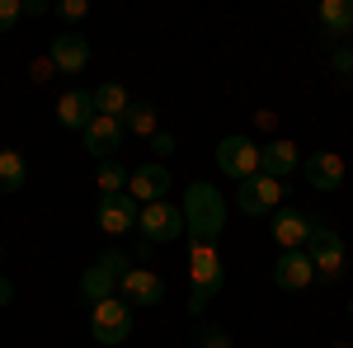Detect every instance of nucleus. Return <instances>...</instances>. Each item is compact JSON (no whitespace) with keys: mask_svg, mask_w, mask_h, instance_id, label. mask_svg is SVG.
<instances>
[{"mask_svg":"<svg viewBox=\"0 0 353 348\" xmlns=\"http://www.w3.org/2000/svg\"><path fill=\"white\" fill-rule=\"evenodd\" d=\"M184 231H189V245H217L221 231H226V198H221L217 184L208 179H193L184 188Z\"/></svg>","mask_w":353,"mask_h":348,"instance_id":"obj_1","label":"nucleus"},{"mask_svg":"<svg viewBox=\"0 0 353 348\" xmlns=\"http://www.w3.org/2000/svg\"><path fill=\"white\" fill-rule=\"evenodd\" d=\"M189 316H203V306L226 283V264H221L217 245H189Z\"/></svg>","mask_w":353,"mask_h":348,"instance_id":"obj_2","label":"nucleus"},{"mask_svg":"<svg viewBox=\"0 0 353 348\" xmlns=\"http://www.w3.org/2000/svg\"><path fill=\"white\" fill-rule=\"evenodd\" d=\"M217 170L231 179V184H245L259 174V146L250 141L245 132H231L217 141Z\"/></svg>","mask_w":353,"mask_h":348,"instance_id":"obj_3","label":"nucleus"},{"mask_svg":"<svg viewBox=\"0 0 353 348\" xmlns=\"http://www.w3.org/2000/svg\"><path fill=\"white\" fill-rule=\"evenodd\" d=\"M90 329H94V339L104 348L123 344V339L132 334V301H123V296L94 301V306H90Z\"/></svg>","mask_w":353,"mask_h":348,"instance_id":"obj_4","label":"nucleus"},{"mask_svg":"<svg viewBox=\"0 0 353 348\" xmlns=\"http://www.w3.org/2000/svg\"><path fill=\"white\" fill-rule=\"evenodd\" d=\"M137 231L146 236V245L184 240V236H189V231H184V207H174L170 198H165V203H146V207H141V221H137Z\"/></svg>","mask_w":353,"mask_h":348,"instance_id":"obj_5","label":"nucleus"},{"mask_svg":"<svg viewBox=\"0 0 353 348\" xmlns=\"http://www.w3.org/2000/svg\"><path fill=\"white\" fill-rule=\"evenodd\" d=\"M306 254H311V264H316V278H325V283H334V278L344 273V236H339L334 226H325V221H311Z\"/></svg>","mask_w":353,"mask_h":348,"instance_id":"obj_6","label":"nucleus"},{"mask_svg":"<svg viewBox=\"0 0 353 348\" xmlns=\"http://www.w3.org/2000/svg\"><path fill=\"white\" fill-rule=\"evenodd\" d=\"M283 193H288V188L278 184V179L254 174V179H245V184L236 188V207H241V216H273L278 203H283Z\"/></svg>","mask_w":353,"mask_h":348,"instance_id":"obj_7","label":"nucleus"},{"mask_svg":"<svg viewBox=\"0 0 353 348\" xmlns=\"http://www.w3.org/2000/svg\"><path fill=\"white\" fill-rule=\"evenodd\" d=\"M94 221H99V231H104V236H128V231H137V221H141V203H137L132 193H113V198H99V207H94Z\"/></svg>","mask_w":353,"mask_h":348,"instance_id":"obj_8","label":"nucleus"},{"mask_svg":"<svg viewBox=\"0 0 353 348\" xmlns=\"http://www.w3.org/2000/svg\"><path fill=\"white\" fill-rule=\"evenodd\" d=\"M118 296L132 301V306H161L165 301V278L151 273V268H128L118 278Z\"/></svg>","mask_w":353,"mask_h":348,"instance_id":"obj_9","label":"nucleus"},{"mask_svg":"<svg viewBox=\"0 0 353 348\" xmlns=\"http://www.w3.org/2000/svg\"><path fill=\"white\" fill-rule=\"evenodd\" d=\"M301 174L316 193H334V188H344V156L339 151H311L301 161Z\"/></svg>","mask_w":353,"mask_h":348,"instance_id":"obj_10","label":"nucleus"},{"mask_svg":"<svg viewBox=\"0 0 353 348\" xmlns=\"http://www.w3.org/2000/svg\"><path fill=\"white\" fill-rule=\"evenodd\" d=\"M273 283H278L283 292H306V287L316 283V264H311V254H306V249H283L278 264H273Z\"/></svg>","mask_w":353,"mask_h":348,"instance_id":"obj_11","label":"nucleus"},{"mask_svg":"<svg viewBox=\"0 0 353 348\" xmlns=\"http://www.w3.org/2000/svg\"><path fill=\"white\" fill-rule=\"evenodd\" d=\"M52 66L61 71V76H81L85 66H90V38L85 33H76V28H66V33H57L52 38Z\"/></svg>","mask_w":353,"mask_h":348,"instance_id":"obj_12","label":"nucleus"},{"mask_svg":"<svg viewBox=\"0 0 353 348\" xmlns=\"http://www.w3.org/2000/svg\"><path fill=\"white\" fill-rule=\"evenodd\" d=\"M85 151L94 156V161H113V151H123V118H104V113H94V123L85 127Z\"/></svg>","mask_w":353,"mask_h":348,"instance_id":"obj_13","label":"nucleus"},{"mask_svg":"<svg viewBox=\"0 0 353 348\" xmlns=\"http://www.w3.org/2000/svg\"><path fill=\"white\" fill-rule=\"evenodd\" d=\"M128 193H132L141 207H146V203H165V193H170V170H165L161 161L137 165L132 179H128Z\"/></svg>","mask_w":353,"mask_h":348,"instance_id":"obj_14","label":"nucleus"},{"mask_svg":"<svg viewBox=\"0 0 353 348\" xmlns=\"http://www.w3.org/2000/svg\"><path fill=\"white\" fill-rule=\"evenodd\" d=\"M292 170H301V151L297 141H288V136H273L269 146H259V174H269V179H288Z\"/></svg>","mask_w":353,"mask_h":348,"instance_id":"obj_15","label":"nucleus"},{"mask_svg":"<svg viewBox=\"0 0 353 348\" xmlns=\"http://www.w3.org/2000/svg\"><path fill=\"white\" fill-rule=\"evenodd\" d=\"M269 231H273V245L278 249H306V240H311V216L297 212V207H278Z\"/></svg>","mask_w":353,"mask_h":348,"instance_id":"obj_16","label":"nucleus"},{"mask_svg":"<svg viewBox=\"0 0 353 348\" xmlns=\"http://www.w3.org/2000/svg\"><path fill=\"white\" fill-rule=\"evenodd\" d=\"M57 123L71 127V132H85V127L94 123V94H90V90H66V94L57 99Z\"/></svg>","mask_w":353,"mask_h":348,"instance_id":"obj_17","label":"nucleus"},{"mask_svg":"<svg viewBox=\"0 0 353 348\" xmlns=\"http://www.w3.org/2000/svg\"><path fill=\"white\" fill-rule=\"evenodd\" d=\"M118 278H123V273H113L104 259H94V264L81 273V296L85 301H109V296H118Z\"/></svg>","mask_w":353,"mask_h":348,"instance_id":"obj_18","label":"nucleus"},{"mask_svg":"<svg viewBox=\"0 0 353 348\" xmlns=\"http://www.w3.org/2000/svg\"><path fill=\"white\" fill-rule=\"evenodd\" d=\"M316 19L330 38H344V33H353V0H321Z\"/></svg>","mask_w":353,"mask_h":348,"instance_id":"obj_19","label":"nucleus"},{"mask_svg":"<svg viewBox=\"0 0 353 348\" xmlns=\"http://www.w3.org/2000/svg\"><path fill=\"white\" fill-rule=\"evenodd\" d=\"M90 94H94V113H104V118H123V113L132 108V99H128V90H123V85H113V81L94 85Z\"/></svg>","mask_w":353,"mask_h":348,"instance_id":"obj_20","label":"nucleus"},{"mask_svg":"<svg viewBox=\"0 0 353 348\" xmlns=\"http://www.w3.org/2000/svg\"><path fill=\"white\" fill-rule=\"evenodd\" d=\"M28 184V165L19 151H0V193H19Z\"/></svg>","mask_w":353,"mask_h":348,"instance_id":"obj_21","label":"nucleus"},{"mask_svg":"<svg viewBox=\"0 0 353 348\" xmlns=\"http://www.w3.org/2000/svg\"><path fill=\"white\" fill-rule=\"evenodd\" d=\"M123 132L146 136V141H151V136L161 132V127H156V108H151V104H132L128 113H123Z\"/></svg>","mask_w":353,"mask_h":348,"instance_id":"obj_22","label":"nucleus"},{"mask_svg":"<svg viewBox=\"0 0 353 348\" xmlns=\"http://www.w3.org/2000/svg\"><path fill=\"white\" fill-rule=\"evenodd\" d=\"M128 179H132V174H128L118 161H99L94 188H99V198H113V193H123V188H128Z\"/></svg>","mask_w":353,"mask_h":348,"instance_id":"obj_23","label":"nucleus"},{"mask_svg":"<svg viewBox=\"0 0 353 348\" xmlns=\"http://www.w3.org/2000/svg\"><path fill=\"white\" fill-rule=\"evenodd\" d=\"M19 19H24V0H0V33H14Z\"/></svg>","mask_w":353,"mask_h":348,"instance_id":"obj_24","label":"nucleus"},{"mask_svg":"<svg viewBox=\"0 0 353 348\" xmlns=\"http://www.w3.org/2000/svg\"><path fill=\"white\" fill-rule=\"evenodd\" d=\"M174 146H179V141H174V132H156L151 136V151H156V161H170V156H174Z\"/></svg>","mask_w":353,"mask_h":348,"instance_id":"obj_25","label":"nucleus"},{"mask_svg":"<svg viewBox=\"0 0 353 348\" xmlns=\"http://www.w3.org/2000/svg\"><path fill=\"white\" fill-rule=\"evenodd\" d=\"M52 10L66 19V24H76V19H85V14H90V5H85V0H61V5H52Z\"/></svg>","mask_w":353,"mask_h":348,"instance_id":"obj_26","label":"nucleus"},{"mask_svg":"<svg viewBox=\"0 0 353 348\" xmlns=\"http://www.w3.org/2000/svg\"><path fill=\"white\" fill-rule=\"evenodd\" d=\"M99 259H104V264H109L113 273H128V254H123V249H104Z\"/></svg>","mask_w":353,"mask_h":348,"instance_id":"obj_27","label":"nucleus"},{"mask_svg":"<svg viewBox=\"0 0 353 348\" xmlns=\"http://www.w3.org/2000/svg\"><path fill=\"white\" fill-rule=\"evenodd\" d=\"M198 348H231V339H226V329H208Z\"/></svg>","mask_w":353,"mask_h":348,"instance_id":"obj_28","label":"nucleus"},{"mask_svg":"<svg viewBox=\"0 0 353 348\" xmlns=\"http://www.w3.org/2000/svg\"><path fill=\"white\" fill-rule=\"evenodd\" d=\"M334 71L353 76V48H339V52H334Z\"/></svg>","mask_w":353,"mask_h":348,"instance_id":"obj_29","label":"nucleus"},{"mask_svg":"<svg viewBox=\"0 0 353 348\" xmlns=\"http://www.w3.org/2000/svg\"><path fill=\"white\" fill-rule=\"evenodd\" d=\"M48 71H57L52 57H38V61H33V81H48Z\"/></svg>","mask_w":353,"mask_h":348,"instance_id":"obj_30","label":"nucleus"},{"mask_svg":"<svg viewBox=\"0 0 353 348\" xmlns=\"http://www.w3.org/2000/svg\"><path fill=\"white\" fill-rule=\"evenodd\" d=\"M10 301H14V283L0 273V306H10Z\"/></svg>","mask_w":353,"mask_h":348,"instance_id":"obj_31","label":"nucleus"},{"mask_svg":"<svg viewBox=\"0 0 353 348\" xmlns=\"http://www.w3.org/2000/svg\"><path fill=\"white\" fill-rule=\"evenodd\" d=\"M48 10H52L48 0H24V14H48Z\"/></svg>","mask_w":353,"mask_h":348,"instance_id":"obj_32","label":"nucleus"},{"mask_svg":"<svg viewBox=\"0 0 353 348\" xmlns=\"http://www.w3.org/2000/svg\"><path fill=\"white\" fill-rule=\"evenodd\" d=\"M349 320H353V301H349Z\"/></svg>","mask_w":353,"mask_h":348,"instance_id":"obj_33","label":"nucleus"},{"mask_svg":"<svg viewBox=\"0 0 353 348\" xmlns=\"http://www.w3.org/2000/svg\"><path fill=\"white\" fill-rule=\"evenodd\" d=\"M0 254H5V245H0Z\"/></svg>","mask_w":353,"mask_h":348,"instance_id":"obj_34","label":"nucleus"},{"mask_svg":"<svg viewBox=\"0 0 353 348\" xmlns=\"http://www.w3.org/2000/svg\"><path fill=\"white\" fill-rule=\"evenodd\" d=\"M349 85H353V76H349Z\"/></svg>","mask_w":353,"mask_h":348,"instance_id":"obj_35","label":"nucleus"}]
</instances>
